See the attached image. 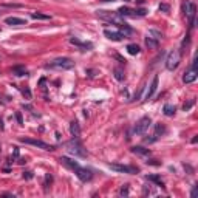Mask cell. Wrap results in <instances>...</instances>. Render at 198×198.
I'll use <instances>...</instances> for the list:
<instances>
[{
	"mask_svg": "<svg viewBox=\"0 0 198 198\" xmlns=\"http://www.w3.org/2000/svg\"><path fill=\"white\" fill-rule=\"evenodd\" d=\"M180 62H181V51L180 50H172L166 59V68L169 71H173V70H177Z\"/></svg>",
	"mask_w": 198,
	"mask_h": 198,
	"instance_id": "1",
	"label": "cell"
},
{
	"mask_svg": "<svg viewBox=\"0 0 198 198\" xmlns=\"http://www.w3.org/2000/svg\"><path fill=\"white\" fill-rule=\"evenodd\" d=\"M74 67V62L70 57H56L54 61H51L46 68H56V70H70Z\"/></svg>",
	"mask_w": 198,
	"mask_h": 198,
	"instance_id": "2",
	"label": "cell"
},
{
	"mask_svg": "<svg viewBox=\"0 0 198 198\" xmlns=\"http://www.w3.org/2000/svg\"><path fill=\"white\" fill-rule=\"evenodd\" d=\"M65 145H67V148H68V152L73 153V155H76V156H85V155H87V152L84 150L82 144H81L76 138L71 139V141H68Z\"/></svg>",
	"mask_w": 198,
	"mask_h": 198,
	"instance_id": "3",
	"label": "cell"
},
{
	"mask_svg": "<svg viewBox=\"0 0 198 198\" xmlns=\"http://www.w3.org/2000/svg\"><path fill=\"white\" fill-rule=\"evenodd\" d=\"M20 141L25 142V144H30V145L39 147V148H42V150H54L53 145H50V144H46V142H43V141H40V139H34V138H20Z\"/></svg>",
	"mask_w": 198,
	"mask_h": 198,
	"instance_id": "4",
	"label": "cell"
},
{
	"mask_svg": "<svg viewBox=\"0 0 198 198\" xmlns=\"http://www.w3.org/2000/svg\"><path fill=\"white\" fill-rule=\"evenodd\" d=\"M150 124H152V121H150V118H148V116L141 118L136 122V126H135V133L136 135H144L148 130V127H150Z\"/></svg>",
	"mask_w": 198,
	"mask_h": 198,
	"instance_id": "5",
	"label": "cell"
},
{
	"mask_svg": "<svg viewBox=\"0 0 198 198\" xmlns=\"http://www.w3.org/2000/svg\"><path fill=\"white\" fill-rule=\"evenodd\" d=\"M184 11H186V17H187V20H189V25H190V28H192L193 25H195V16H196V6H195V3L186 2Z\"/></svg>",
	"mask_w": 198,
	"mask_h": 198,
	"instance_id": "6",
	"label": "cell"
},
{
	"mask_svg": "<svg viewBox=\"0 0 198 198\" xmlns=\"http://www.w3.org/2000/svg\"><path fill=\"white\" fill-rule=\"evenodd\" d=\"M112 170H116V172H121V173H136L138 169L136 167H132V166H126V164H118V163H110L108 164Z\"/></svg>",
	"mask_w": 198,
	"mask_h": 198,
	"instance_id": "7",
	"label": "cell"
},
{
	"mask_svg": "<svg viewBox=\"0 0 198 198\" xmlns=\"http://www.w3.org/2000/svg\"><path fill=\"white\" fill-rule=\"evenodd\" d=\"M74 173H76V177L81 180V181H84V183H87V181H90L91 180V177H93V173L88 170V169H84V167H78V169H74Z\"/></svg>",
	"mask_w": 198,
	"mask_h": 198,
	"instance_id": "8",
	"label": "cell"
},
{
	"mask_svg": "<svg viewBox=\"0 0 198 198\" xmlns=\"http://www.w3.org/2000/svg\"><path fill=\"white\" fill-rule=\"evenodd\" d=\"M196 78H198V71H196V68L192 67L189 71L184 73V76H183V82H184V84H192V82L196 81Z\"/></svg>",
	"mask_w": 198,
	"mask_h": 198,
	"instance_id": "9",
	"label": "cell"
},
{
	"mask_svg": "<svg viewBox=\"0 0 198 198\" xmlns=\"http://www.w3.org/2000/svg\"><path fill=\"white\" fill-rule=\"evenodd\" d=\"M104 36H105L107 39L113 40V42H121L124 37H126V36H124L122 33H119V31H110V30H105V31H104Z\"/></svg>",
	"mask_w": 198,
	"mask_h": 198,
	"instance_id": "10",
	"label": "cell"
},
{
	"mask_svg": "<svg viewBox=\"0 0 198 198\" xmlns=\"http://www.w3.org/2000/svg\"><path fill=\"white\" fill-rule=\"evenodd\" d=\"M59 161H61L62 166H65L67 169H71V170H74V169H78V167H79L78 161H74V160H71V158H68V156H61Z\"/></svg>",
	"mask_w": 198,
	"mask_h": 198,
	"instance_id": "11",
	"label": "cell"
},
{
	"mask_svg": "<svg viewBox=\"0 0 198 198\" xmlns=\"http://www.w3.org/2000/svg\"><path fill=\"white\" fill-rule=\"evenodd\" d=\"M70 133H71L73 138L79 139V136H81V127H79V122L78 121H71L70 122Z\"/></svg>",
	"mask_w": 198,
	"mask_h": 198,
	"instance_id": "12",
	"label": "cell"
},
{
	"mask_svg": "<svg viewBox=\"0 0 198 198\" xmlns=\"http://www.w3.org/2000/svg\"><path fill=\"white\" fill-rule=\"evenodd\" d=\"M156 88H158V76L155 74V76H153V79H152V84H150V87H148V90H147V93H145V99H150V97L155 94Z\"/></svg>",
	"mask_w": 198,
	"mask_h": 198,
	"instance_id": "13",
	"label": "cell"
},
{
	"mask_svg": "<svg viewBox=\"0 0 198 198\" xmlns=\"http://www.w3.org/2000/svg\"><path fill=\"white\" fill-rule=\"evenodd\" d=\"M6 25H11V27H19V25H27V20L20 19V17H6L5 19Z\"/></svg>",
	"mask_w": 198,
	"mask_h": 198,
	"instance_id": "14",
	"label": "cell"
},
{
	"mask_svg": "<svg viewBox=\"0 0 198 198\" xmlns=\"http://www.w3.org/2000/svg\"><path fill=\"white\" fill-rule=\"evenodd\" d=\"M132 152H133L135 155H139V156H148V155H150V150H148V148L141 147V145H135V147H132Z\"/></svg>",
	"mask_w": 198,
	"mask_h": 198,
	"instance_id": "15",
	"label": "cell"
},
{
	"mask_svg": "<svg viewBox=\"0 0 198 198\" xmlns=\"http://www.w3.org/2000/svg\"><path fill=\"white\" fill-rule=\"evenodd\" d=\"M145 45H147V48H150V50H156L158 45H160V40H156V39L150 37V36H147L145 37Z\"/></svg>",
	"mask_w": 198,
	"mask_h": 198,
	"instance_id": "16",
	"label": "cell"
},
{
	"mask_svg": "<svg viewBox=\"0 0 198 198\" xmlns=\"http://www.w3.org/2000/svg\"><path fill=\"white\" fill-rule=\"evenodd\" d=\"M164 132H166V127L163 126L161 122H158L156 126H155V133H153V139L156 141V139H158V138H160V136H161V135H163Z\"/></svg>",
	"mask_w": 198,
	"mask_h": 198,
	"instance_id": "17",
	"label": "cell"
},
{
	"mask_svg": "<svg viewBox=\"0 0 198 198\" xmlns=\"http://www.w3.org/2000/svg\"><path fill=\"white\" fill-rule=\"evenodd\" d=\"M70 42L73 43V45H78V46H81V48H93V45L91 43H87V42H81L79 39H76V37H71L70 39Z\"/></svg>",
	"mask_w": 198,
	"mask_h": 198,
	"instance_id": "18",
	"label": "cell"
},
{
	"mask_svg": "<svg viewBox=\"0 0 198 198\" xmlns=\"http://www.w3.org/2000/svg\"><path fill=\"white\" fill-rule=\"evenodd\" d=\"M147 36H150V37H153V39H156V40H161V39H163V33L158 31V30H155V28L148 30V31H147Z\"/></svg>",
	"mask_w": 198,
	"mask_h": 198,
	"instance_id": "19",
	"label": "cell"
},
{
	"mask_svg": "<svg viewBox=\"0 0 198 198\" xmlns=\"http://www.w3.org/2000/svg\"><path fill=\"white\" fill-rule=\"evenodd\" d=\"M127 51H129V54H132V56H135V54H139V46L136 45V43H129L127 45Z\"/></svg>",
	"mask_w": 198,
	"mask_h": 198,
	"instance_id": "20",
	"label": "cell"
},
{
	"mask_svg": "<svg viewBox=\"0 0 198 198\" xmlns=\"http://www.w3.org/2000/svg\"><path fill=\"white\" fill-rule=\"evenodd\" d=\"M163 112H164V115L166 116H173V115H175V107H173L172 104H166L164 105V108H163Z\"/></svg>",
	"mask_w": 198,
	"mask_h": 198,
	"instance_id": "21",
	"label": "cell"
},
{
	"mask_svg": "<svg viewBox=\"0 0 198 198\" xmlns=\"http://www.w3.org/2000/svg\"><path fill=\"white\" fill-rule=\"evenodd\" d=\"M145 178H147L148 181H153V183H155L156 186H161V187L164 186V183H163V180H161V177H158V175H147Z\"/></svg>",
	"mask_w": 198,
	"mask_h": 198,
	"instance_id": "22",
	"label": "cell"
},
{
	"mask_svg": "<svg viewBox=\"0 0 198 198\" xmlns=\"http://www.w3.org/2000/svg\"><path fill=\"white\" fill-rule=\"evenodd\" d=\"M13 73L17 74V76H25V74H27V68L20 67V65H16V67H13Z\"/></svg>",
	"mask_w": 198,
	"mask_h": 198,
	"instance_id": "23",
	"label": "cell"
},
{
	"mask_svg": "<svg viewBox=\"0 0 198 198\" xmlns=\"http://www.w3.org/2000/svg\"><path fill=\"white\" fill-rule=\"evenodd\" d=\"M31 17L36 19V20H50V19H51L48 14H42V13H33Z\"/></svg>",
	"mask_w": 198,
	"mask_h": 198,
	"instance_id": "24",
	"label": "cell"
},
{
	"mask_svg": "<svg viewBox=\"0 0 198 198\" xmlns=\"http://www.w3.org/2000/svg\"><path fill=\"white\" fill-rule=\"evenodd\" d=\"M115 78H116L118 81H124V79H126V74H124L119 68H115Z\"/></svg>",
	"mask_w": 198,
	"mask_h": 198,
	"instance_id": "25",
	"label": "cell"
},
{
	"mask_svg": "<svg viewBox=\"0 0 198 198\" xmlns=\"http://www.w3.org/2000/svg\"><path fill=\"white\" fill-rule=\"evenodd\" d=\"M119 195H122V196H127V195H129V186H124V187H121Z\"/></svg>",
	"mask_w": 198,
	"mask_h": 198,
	"instance_id": "26",
	"label": "cell"
},
{
	"mask_svg": "<svg viewBox=\"0 0 198 198\" xmlns=\"http://www.w3.org/2000/svg\"><path fill=\"white\" fill-rule=\"evenodd\" d=\"M169 5H166V3H161L160 5V11H163V13H169Z\"/></svg>",
	"mask_w": 198,
	"mask_h": 198,
	"instance_id": "27",
	"label": "cell"
},
{
	"mask_svg": "<svg viewBox=\"0 0 198 198\" xmlns=\"http://www.w3.org/2000/svg\"><path fill=\"white\" fill-rule=\"evenodd\" d=\"M23 178H25V180H31V178H33V172H25V173H23Z\"/></svg>",
	"mask_w": 198,
	"mask_h": 198,
	"instance_id": "28",
	"label": "cell"
},
{
	"mask_svg": "<svg viewBox=\"0 0 198 198\" xmlns=\"http://www.w3.org/2000/svg\"><path fill=\"white\" fill-rule=\"evenodd\" d=\"M23 96H27V99H31V91L28 88H25L23 90Z\"/></svg>",
	"mask_w": 198,
	"mask_h": 198,
	"instance_id": "29",
	"label": "cell"
},
{
	"mask_svg": "<svg viewBox=\"0 0 198 198\" xmlns=\"http://www.w3.org/2000/svg\"><path fill=\"white\" fill-rule=\"evenodd\" d=\"M16 118H17V122H19V124H20V126H22V124H23V119H22V115H20L19 112L16 113Z\"/></svg>",
	"mask_w": 198,
	"mask_h": 198,
	"instance_id": "30",
	"label": "cell"
},
{
	"mask_svg": "<svg viewBox=\"0 0 198 198\" xmlns=\"http://www.w3.org/2000/svg\"><path fill=\"white\" fill-rule=\"evenodd\" d=\"M193 105V101H190V102H187V104H184V110H189L190 107Z\"/></svg>",
	"mask_w": 198,
	"mask_h": 198,
	"instance_id": "31",
	"label": "cell"
},
{
	"mask_svg": "<svg viewBox=\"0 0 198 198\" xmlns=\"http://www.w3.org/2000/svg\"><path fill=\"white\" fill-rule=\"evenodd\" d=\"M147 164H152V166H160V163H156V160H152V161H147Z\"/></svg>",
	"mask_w": 198,
	"mask_h": 198,
	"instance_id": "32",
	"label": "cell"
},
{
	"mask_svg": "<svg viewBox=\"0 0 198 198\" xmlns=\"http://www.w3.org/2000/svg\"><path fill=\"white\" fill-rule=\"evenodd\" d=\"M190 195H192V196H196V186H193V189H192Z\"/></svg>",
	"mask_w": 198,
	"mask_h": 198,
	"instance_id": "33",
	"label": "cell"
},
{
	"mask_svg": "<svg viewBox=\"0 0 198 198\" xmlns=\"http://www.w3.org/2000/svg\"><path fill=\"white\" fill-rule=\"evenodd\" d=\"M115 57H116V59H118V61H121V62H122V64H126V59H122V57H121V56H118V54H116V56H115Z\"/></svg>",
	"mask_w": 198,
	"mask_h": 198,
	"instance_id": "34",
	"label": "cell"
}]
</instances>
